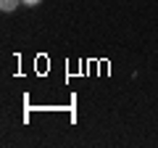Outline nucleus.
<instances>
[{
    "label": "nucleus",
    "instance_id": "f257e3e1",
    "mask_svg": "<svg viewBox=\"0 0 158 148\" xmlns=\"http://www.w3.org/2000/svg\"><path fill=\"white\" fill-rule=\"evenodd\" d=\"M19 3H21V0H0V8H3V11H13V8H16L19 6Z\"/></svg>",
    "mask_w": 158,
    "mask_h": 148
},
{
    "label": "nucleus",
    "instance_id": "f03ea898",
    "mask_svg": "<svg viewBox=\"0 0 158 148\" xmlns=\"http://www.w3.org/2000/svg\"><path fill=\"white\" fill-rule=\"evenodd\" d=\"M24 6H40V3H42V0H21Z\"/></svg>",
    "mask_w": 158,
    "mask_h": 148
}]
</instances>
